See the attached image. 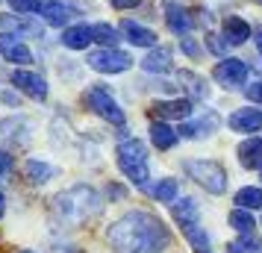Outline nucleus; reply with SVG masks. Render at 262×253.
<instances>
[{
	"instance_id": "1",
	"label": "nucleus",
	"mask_w": 262,
	"mask_h": 253,
	"mask_svg": "<svg viewBox=\"0 0 262 253\" xmlns=\"http://www.w3.org/2000/svg\"><path fill=\"white\" fill-rule=\"evenodd\" d=\"M115 253H162L171 244V233L159 218L147 212H130L106 233Z\"/></svg>"
},
{
	"instance_id": "2",
	"label": "nucleus",
	"mask_w": 262,
	"mask_h": 253,
	"mask_svg": "<svg viewBox=\"0 0 262 253\" xmlns=\"http://www.w3.org/2000/svg\"><path fill=\"white\" fill-rule=\"evenodd\" d=\"M53 212L65 224H85L89 218H95L100 212V194L89 186H74V189L53 197Z\"/></svg>"
},
{
	"instance_id": "3",
	"label": "nucleus",
	"mask_w": 262,
	"mask_h": 253,
	"mask_svg": "<svg viewBox=\"0 0 262 253\" xmlns=\"http://www.w3.org/2000/svg\"><path fill=\"white\" fill-rule=\"evenodd\" d=\"M118 168L139 189H147V147L139 139H127L118 147Z\"/></svg>"
},
{
	"instance_id": "4",
	"label": "nucleus",
	"mask_w": 262,
	"mask_h": 253,
	"mask_svg": "<svg viewBox=\"0 0 262 253\" xmlns=\"http://www.w3.org/2000/svg\"><path fill=\"white\" fill-rule=\"evenodd\" d=\"M183 168H186V174H189L191 180L198 182V186H203L209 194H224L227 171L218 162H212V159H198V162H186Z\"/></svg>"
},
{
	"instance_id": "5",
	"label": "nucleus",
	"mask_w": 262,
	"mask_h": 253,
	"mask_svg": "<svg viewBox=\"0 0 262 253\" xmlns=\"http://www.w3.org/2000/svg\"><path fill=\"white\" fill-rule=\"evenodd\" d=\"M85 106L92 109L95 115H100L109 124H124V109L115 103V97L109 95L106 85H95L85 91Z\"/></svg>"
},
{
	"instance_id": "6",
	"label": "nucleus",
	"mask_w": 262,
	"mask_h": 253,
	"mask_svg": "<svg viewBox=\"0 0 262 253\" xmlns=\"http://www.w3.org/2000/svg\"><path fill=\"white\" fill-rule=\"evenodd\" d=\"M89 65L100 74H124L133 65V59H130V53H121L115 48H103L89 56Z\"/></svg>"
},
{
	"instance_id": "7",
	"label": "nucleus",
	"mask_w": 262,
	"mask_h": 253,
	"mask_svg": "<svg viewBox=\"0 0 262 253\" xmlns=\"http://www.w3.org/2000/svg\"><path fill=\"white\" fill-rule=\"evenodd\" d=\"M215 80L224 85V88H242L248 80V65L242 59H224L215 65Z\"/></svg>"
},
{
	"instance_id": "8",
	"label": "nucleus",
	"mask_w": 262,
	"mask_h": 253,
	"mask_svg": "<svg viewBox=\"0 0 262 253\" xmlns=\"http://www.w3.org/2000/svg\"><path fill=\"white\" fill-rule=\"evenodd\" d=\"M12 85H18L24 95H30L33 100H45L48 97V83L45 77H38L33 71H15L12 74Z\"/></svg>"
},
{
	"instance_id": "9",
	"label": "nucleus",
	"mask_w": 262,
	"mask_h": 253,
	"mask_svg": "<svg viewBox=\"0 0 262 253\" xmlns=\"http://www.w3.org/2000/svg\"><path fill=\"white\" fill-rule=\"evenodd\" d=\"M0 27L3 33H21V36H33V38H41V24L33 21L30 15H3L0 18Z\"/></svg>"
},
{
	"instance_id": "10",
	"label": "nucleus",
	"mask_w": 262,
	"mask_h": 253,
	"mask_svg": "<svg viewBox=\"0 0 262 253\" xmlns=\"http://www.w3.org/2000/svg\"><path fill=\"white\" fill-rule=\"evenodd\" d=\"M0 50H3L6 62H18V65H30L33 62L30 48H27L24 41H18V36H12V33H3L0 36Z\"/></svg>"
},
{
	"instance_id": "11",
	"label": "nucleus",
	"mask_w": 262,
	"mask_h": 253,
	"mask_svg": "<svg viewBox=\"0 0 262 253\" xmlns=\"http://www.w3.org/2000/svg\"><path fill=\"white\" fill-rule=\"evenodd\" d=\"M36 12L41 15L45 24H50V27H65L68 24V18H71V9H68L62 0H41Z\"/></svg>"
},
{
	"instance_id": "12",
	"label": "nucleus",
	"mask_w": 262,
	"mask_h": 253,
	"mask_svg": "<svg viewBox=\"0 0 262 253\" xmlns=\"http://www.w3.org/2000/svg\"><path fill=\"white\" fill-rule=\"evenodd\" d=\"M171 62H174L171 48H150L147 53H144L142 68L147 74H165V71H171Z\"/></svg>"
},
{
	"instance_id": "13",
	"label": "nucleus",
	"mask_w": 262,
	"mask_h": 253,
	"mask_svg": "<svg viewBox=\"0 0 262 253\" xmlns=\"http://www.w3.org/2000/svg\"><path fill=\"white\" fill-rule=\"evenodd\" d=\"M189 112H191V100H159V103L150 106L154 118H168V121L189 118Z\"/></svg>"
},
{
	"instance_id": "14",
	"label": "nucleus",
	"mask_w": 262,
	"mask_h": 253,
	"mask_svg": "<svg viewBox=\"0 0 262 253\" xmlns=\"http://www.w3.org/2000/svg\"><path fill=\"white\" fill-rule=\"evenodd\" d=\"M230 127L236 133H256V130H262V112L259 109H236L230 115Z\"/></svg>"
},
{
	"instance_id": "15",
	"label": "nucleus",
	"mask_w": 262,
	"mask_h": 253,
	"mask_svg": "<svg viewBox=\"0 0 262 253\" xmlns=\"http://www.w3.org/2000/svg\"><path fill=\"white\" fill-rule=\"evenodd\" d=\"M221 38H224L227 44H245L250 38V24L245 18H238V15H230V18H224Z\"/></svg>"
},
{
	"instance_id": "16",
	"label": "nucleus",
	"mask_w": 262,
	"mask_h": 253,
	"mask_svg": "<svg viewBox=\"0 0 262 253\" xmlns=\"http://www.w3.org/2000/svg\"><path fill=\"white\" fill-rule=\"evenodd\" d=\"M238 162H242V168H248V171L262 168V139L242 142L238 145Z\"/></svg>"
},
{
	"instance_id": "17",
	"label": "nucleus",
	"mask_w": 262,
	"mask_h": 253,
	"mask_svg": "<svg viewBox=\"0 0 262 253\" xmlns=\"http://www.w3.org/2000/svg\"><path fill=\"white\" fill-rule=\"evenodd\" d=\"M121 33H124V38H127L130 44H136V48H154V44H156V33H154V30H147V27H142V24L124 21Z\"/></svg>"
},
{
	"instance_id": "18",
	"label": "nucleus",
	"mask_w": 262,
	"mask_h": 253,
	"mask_svg": "<svg viewBox=\"0 0 262 253\" xmlns=\"http://www.w3.org/2000/svg\"><path fill=\"white\" fill-rule=\"evenodd\" d=\"M177 130H171V124H165V121H154V127H150V142H154V147H159V150H171V147L177 145Z\"/></svg>"
},
{
	"instance_id": "19",
	"label": "nucleus",
	"mask_w": 262,
	"mask_h": 253,
	"mask_svg": "<svg viewBox=\"0 0 262 253\" xmlns=\"http://www.w3.org/2000/svg\"><path fill=\"white\" fill-rule=\"evenodd\" d=\"M171 215H174V221H177L183 229L191 227V224H198V200H191V197L177 200V203L171 206Z\"/></svg>"
},
{
	"instance_id": "20",
	"label": "nucleus",
	"mask_w": 262,
	"mask_h": 253,
	"mask_svg": "<svg viewBox=\"0 0 262 253\" xmlns=\"http://www.w3.org/2000/svg\"><path fill=\"white\" fill-rule=\"evenodd\" d=\"M62 44L68 50H83L92 44V27L85 24H77V27H68L65 36H62Z\"/></svg>"
},
{
	"instance_id": "21",
	"label": "nucleus",
	"mask_w": 262,
	"mask_h": 253,
	"mask_svg": "<svg viewBox=\"0 0 262 253\" xmlns=\"http://www.w3.org/2000/svg\"><path fill=\"white\" fill-rule=\"evenodd\" d=\"M177 80L183 83V88L189 91L194 100H206L209 97V85H206V80H203L201 74H191V71H180Z\"/></svg>"
},
{
	"instance_id": "22",
	"label": "nucleus",
	"mask_w": 262,
	"mask_h": 253,
	"mask_svg": "<svg viewBox=\"0 0 262 253\" xmlns=\"http://www.w3.org/2000/svg\"><path fill=\"white\" fill-rule=\"evenodd\" d=\"M168 27L180 33V36H186L191 27H194V15L189 9H183V6H168Z\"/></svg>"
},
{
	"instance_id": "23",
	"label": "nucleus",
	"mask_w": 262,
	"mask_h": 253,
	"mask_svg": "<svg viewBox=\"0 0 262 253\" xmlns=\"http://www.w3.org/2000/svg\"><path fill=\"white\" fill-rule=\"evenodd\" d=\"M218 127V118L215 115H206L203 121H194V124H183L177 133L186 135V139H203V135H209Z\"/></svg>"
},
{
	"instance_id": "24",
	"label": "nucleus",
	"mask_w": 262,
	"mask_h": 253,
	"mask_svg": "<svg viewBox=\"0 0 262 253\" xmlns=\"http://www.w3.org/2000/svg\"><path fill=\"white\" fill-rule=\"evenodd\" d=\"M236 206L238 209H262V189L245 186L236 192Z\"/></svg>"
},
{
	"instance_id": "25",
	"label": "nucleus",
	"mask_w": 262,
	"mask_h": 253,
	"mask_svg": "<svg viewBox=\"0 0 262 253\" xmlns=\"http://www.w3.org/2000/svg\"><path fill=\"white\" fill-rule=\"evenodd\" d=\"M56 171H53V165H48V162H41V159H30L27 162V177L36 182V186H41V182H48L50 177H53Z\"/></svg>"
},
{
	"instance_id": "26",
	"label": "nucleus",
	"mask_w": 262,
	"mask_h": 253,
	"mask_svg": "<svg viewBox=\"0 0 262 253\" xmlns=\"http://www.w3.org/2000/svg\"><path fill=\"white\" fill-rule=\"evenodd\" d=\"M177 180H162V182H156L154 189H150V194H154L156 200H162V203H174V200H177Z\"/></svg>"
},
{
	"instance_id": "27",
	"label": "nucleus",
	"mask_w": 262,
	"mask_h": 253,
	"mask_svg": "<svg viewBox=\"0 0 262 253\" xmlns=\"http://www.w3.org/2000/svg\"><path fill=\"white\" fill-rule=\"evenodd\" d=\"M227 221H230V227L238 229V233H250V229L256 227V224H253V215H250L248 209H238V206L227 215Z\"/></svg>"
},
{
	"instance_id": "28",
	"label": "nucleus",
	"mask_w": 262,
	"mask_h": 253,
	"mask_svg": "<svg viewBox=\"0 0 262 253\" xmlns=\"http://www.w3.org/2000/svg\"><path fill=\"white\" fill-rule=\"evenodd\" d=\"M92 41L103 44V48H115L118 44V30H112L106 24H97V27H92Z\"/></svg>"
},
{
	"instance_id": "29",
	"label": "nucleus",
	"mask_w": 262,
	"mask_h": 253,
	"mask_svg": "<svg viewBox=\"0 0 262 253\" xmlns=\"http://www.w3.org/2000/svg\"><path fill=\"white\" fill-rule=\"evenodd\" d=\"M186 239H189V244H191L198 253H206V250H209V239H206V233H203L198 224L186 227Z\"/></svg>"
},
{
	"instance_id": "30",
	"label": "nucleus",
	"mask_w": 262,
	"mask_h": 253,
	"mask_svg": "<svg viewBox=\"0 0 262 253\" xmlns=\"http://www.w3.org/2000/svg\"><path fill=\"white\" fill-rule=\"evenodd\" d=\"M242 236H245V239H238V241H230V247H227V250L230 253H259V239H253V236H250V233H242Z\"/></svg>"
},
{
	"instance_id": "31",
	"label": "nucleus",
	"mask_w": 262,
	"mask_h": 253,
	"mask_svg": "<svg viewBox=\"0 0 262 253\" xmlns=\"http://www.w3.org/2000/svg\"><path fill=\"white\" fill-rule=\"evenodd\" d=\"M9 6L21 15H33L38 9V0H9Z\"/></svg>"
},
{
	"instance_id": "32",
	"label": "nucleus",
	"mask_w": 262,
	"mask_h": 253,
	"mask_svg": "<svg viewBox=\"0 0 262 253\" xmlns=\"http://www.w3.org/2000/svg\"><path fill=\"white\" fill-rule=\"evenodd\" d=\"M183 50H186V56H191V59H198L203 50H201V44L194 41V38H183Z\"/></svg>"
},
{
	"instance_id": "33",
	"label": "nucleus",
	"mask_w": 262,
	"mask_h": 253,
	"mask_svg": "<svg viewBox=\"0 0 262 253\" xmlns=\"http://www.w3.org/2000/svg\"><path fill=\"white\" fill-rule=\"evenodd\" d=\"M245 95H248V100H253V103H262V80L259 83H250L248 88H245Z\"/></svg>"
},
{
	"instance_id": "34",
	"label": "nucleus",
	"mask_w": 262,
	"mask_h": 253,
	"mask_svg": "<svg viewBox=\"0 0 262 253\" xmlns=\"http://www.w3.org/2000/svg\"><path fill=\"white\" fill-rule=\"evenodd\" d=\"M206 44H209V50H212V53H224V50L230 48V44H227V41H221L218 36H209V38H206Z\"/></svg>"
},
{
	"instance_id": "35",
	"label": "nucleus",
	"mask_w": 262,
	"mask_h": 253,
	"mask_svg": "<svg viewBox=\"0 0 262 253\" xmlns=\"http://www.w3.org/2000/svg\"><path fill=\"white\" fill-rule=\"evenodd\" d=\"M9 171H12V156L0 150V174H9Z\"/></svg>"
},
{
	"instance_id": "36",
	"label": "nucleus",
	"mask_w": 262,
	"mask_h": 253,
	"mask_svg": "<svg viewBox=\"0 0 262 253\" xmlns=\"http://www.w3.org/2000/svg\"><path fill=\"white\" fill-rule=\"evenodd\" d=\"M115 6H121V9H133V6H139L142 0H112Z\"/></svg>"
},
{
	"instance_id": "37",
	"label": "nucleus",
	"mask_w": 262,
	"mask_h": 253,
	"mask_svg": "<svg viewBox=\"0 0 262 253\" xmlns=\"http://www.w3.org/2000/svg\"><path fill=\"white\" fill-rule=\"evenodd\" d=\"M3 103H12V106H15V103H18V97L9 95V91H3Z\"/></svg>"
},
{
	"instance_id": "38",
	"label": "nucleus",
	"mask_w": 262,
	"mask_h": 253,
	"mask_svg": "<svg viewBox=\"0 0 262 253\" xmlns=\"http://www.w3.org/2000/svg\"><path fill=\"white\" fill-rule=\"evenodd\" d=\"M256 48L262 50V27H259V30H256Z\"/></svg>"
},
{
	"instance_id": "39",
	"label": "nucleus",
	"mask_w": 262,
	"mask_h": 253,
	"mask_svg": "<svg viewBox=\"0 0 262 253\" xmlns=\"http://www.w3.org/2000/svg\"><path fill=\"white\" fill-rule=\"evenodd\" d=\"M3 212H6V200H3V194H0V218H3Z\"/></svg>"
},
{
	"instance_id": "40",
	"label": "nucleus",
	"mask_w": 262,
	"mask_h": 253,
	"mask_svg": "<svg viewBox=\"0 0 262 253\" xmlns=\"http://www.w3.org/2000/svg\"><path fill=\"white\" fill-rule=\"evenodd\" d=\"M21 253H33V250H21Z\"/></svg>"
},
{
	"instance_id": "41",
	"label": "nucleus",
	"mask_w": 262,
	"mask_h": 253,
	"mask_svg": "<svg viewBox=\"0 0 262 253\" xmlns=\"http://www.w3.org/2000/svg\"><path fill=\"white\" fill-rule=\"evenodd\" d=\"M256 3H259V6H262V0H256Z\"/></svg>"
}]
</instances>
